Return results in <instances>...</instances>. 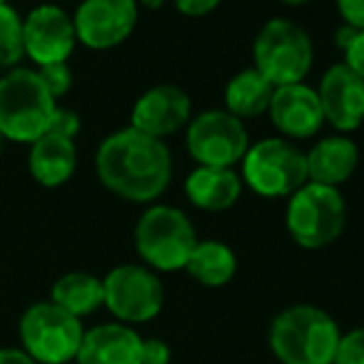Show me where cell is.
I'll return each instance as SVG.
<instances>
[{
  "label": "cell",
  "mask_w": 364,
  "mask_h": 364,
  "mask_svg": "<svg viewBox=\"0 0 364 364\" xmlns=\"http://www.w3.org/2000/svg\"><path fill=\"white\" fill-rule=\"evenodd\" d=\"M97 180L127 203H155L172 180L170 147L135 127L107 135L95 152Z\"/></svg>",
  "instance_id": "1"
},
{
  "label": "cell",
  "mask_w": 364,
  "mask_h": 364,
  "mask_svg": "<svg viewBox=\"0 0 364 364\" xmlns=\"http://www.w3.org/2000/svg\"><path fill=\"white\" fill-rule=\"evenodd\" d=\"M337 322L314 304H292L269 324V349L282 364H332L339 344Z\"/></svg>",
  "instance_id": "2"
},
{
  "label": "cell",
  "mask_w": 364,
  "mask_h": 364,
  "mask_svg": "<svg viewBox=\"0 0 364 364\" xmlns=\"http://www.w3.org/2000/svg\"><path fill=\"white\" fill-rule=\"evenodd\" d=\"M55 97L43 85L38 70L11 68L0 77V135L13 142H36L50 130Z\"/></svg>",
  "instance_id": "3"
},
{
  "label": "cell",
  "mask_w": 364,
  "mask_h": 364,
  "mask_svg": "<svg viewBox=\"0 0 364 364\" xmlns=\"http://www.w3.org/2000/svg\"><path fill=\"white\" fill-rule=\"evenodd\" d=\"M195 245V225L172 205H150L135 225V250L152 272L185 269Z\"/></svg>",
  "instance_id": "4"
},
{
  "label": "cell",
  "mask_w": 364,
  "mask_h": 364,
  "mask_svg": "<svg viewBox=\"0 0 364 364\" xmlns=\"http://www.w3.org/2000/svg\"><path fill=\"white\" fill-rule=\"evenodd\" d=\"M255 70H259L274 87L304 82L312 70L314 46L302 26L274 18L259 28L252 46Z\"/></svg>",
  "instance_id": "5"
},
{
  "label": "cell",
  "mask_w": 364,
  "mask_h": 364,
  "mask_svg": "<svg viewBox=\"0 0 364 364\" xmlns=\"http://www.w3.org/2000/svg\"><path fill=\"white\" fill-rule=\"evenodd\" d=\"M284 225L292 240L304 250H322L342 235L347 225V205L339 188L304 182L289 195Z\"/></svg>",
  "instance_id": "6"
},
{
  "label": "cell",
  "mask_w": 364,
  "mask_h": 364,
  "mask_svg": "<svg viewBox=\"0 0 364 364\" xmlns=\"http://www.w3.org/2000/svg\"><path fill=\"white\" fill-rule=\"evenodd\" d=\"M242 182L262 198H289L307 182V155L284 137H267L247 147Z\"/></svg>",
  "instance_id": "7"
},
{
  "label": "cell",
  "mask_w": 364,
  "mask_h": 364,
  "mask_svg": "<svg viewBox=\"0 0 364 364\" xmlns=\"http://www.w3.org/2000/svg\"><path fill=\"white\" fill-rule=\"evenodd\" d=\"M23 349L38 364H68L82 344V322L53 302H36L21 317Z\"/></svg>",
  "instance_id": "8"
},
{
  "label": "cell",
  "mask_w": 364,
  "mask_h": 364,
  "mask_svg": "<svg viewBox=\"0 0 364 364\" xmlns=\"http://www.w3.org/2000/svg\"><path fill=\"white\" fill-rule=\"evenodd\" d=\"M105 307L122 324H142L155 319L165 304V287L157 272L142 264H120L102 279Z\"/></svg>",
  "instance_id": "9"
},
{
  "label": "cell",
  "mask_w": 364,
  "mask_h": 364,
  "mask_svg": "<svg viewBox=\"0 0 364 364\" xmlns=\"http://www.w3.org/2000/svg\"><path fill=\"white\" fill-rule=\"evenodd\" d=\"M188 152L203 167H232L250 147L247 127L228 110H208L188 122Z\"/></svg>",
  "instance_id": "10"
},
{
  "label": "cell",
  "mask_w": 364,
  "mask_h": 364,
  "mask_svg": "<svg viewBox=\"0 0 364 364\" xmlns=\"http://www.w3.org/2000/svg\"><path fill=\"white\" fill-rule=\"evenodd\" d=\"M137 16V0H82L73 16L77 43L90 50L117 48L132 36Z\"/></svg>",
  "instance_id": "11"
},
{
  "label": "cell",
  "mask_w": 364,
  "mask_h": 364,
  "mask_svg": "<svg viewBox=\"0 0 364 364\" xmlns=\"http://www.w3.org/2000/svg\"><path fill=\"white\" fill-rule=\"evenodd\" d=\"M75 26L73 18L58 6H38L23 18V50L38 68L50 63H68L75 50Z\"/></svg>",
  "instance_id": "12"
},
{
  "label": "cell",
  "mask_w": 364,
  "mask_h": 364,
  "mask_svg": "<svg viewBox=\"0 0 364 364\" xmlns=\"http://www.w3.org/2000/svg\"><path fill=\"white\" fill-rule=\"evenodd\" d=\"M324 122L339 132H352L364 125V80L347 65L337 63L322 75L317 87Z\"/></svg>",
  "instance_id": "13"
},
{
  "label": "cell",
  "mask_w": 364,
  "mask_h": 364,
  "mask_svg": "<svg viewBox=\"0 0 364 364\" xmlns=\"http://www.w3.org/2000/svg\"><path fill=\"white\" fill-rule=\"evenodd\" d=\"M193 120V100L177 85H155L145 90L132 105L130 127L145 135L160 137L175 135Z\"/></svg>",
  "instance_id": "14"
},
{
  "label": "cell",
  "mask_w": 364,
  "mask_h": 364,
  "mask_svg": "<svg viewBox=\"0 0 364 364\" xmlns=\"http://www.w3.org/2000/svg\"><path fill=\"white\" fill-rule=\"evenodd\" d=\"M267 112L272 117V125L284 137H294V140L314 137L324 125L317 90L304 85V82L274 87V95Z\"/></svg>",
  "instance_id": "15"
},
{
  "label": "cell",
  "mask_w": 364,
  "mask_h": 364,
  "mask_svg": "<svg viewBox=\"0 0 364 364\" xmlns=\"http://www.w3.org/2000/svg\"><path fill=\"white\" fill-rule=\"evenodd\" d=\"M77 364H142V337L122 322L87 329L77 349Z\"/></svg>",
  "instance_id": "16"
},
{
  "label": "cell",
  "mask_w": 364,
  "mask_h": 364,
  "mask_svg": "<svg viewBox=\"0 0 364 364\" xmlns=\"http://www.w3.org/2000/svg\"><path fill=\"white\" fill-rule=\"evenodd\" d=\"M307 155V182L339 188L354 175L359 162V147L347 135H329L312 145Z\"/></svg>",
  "instance_id": "17"
},
{
  "label": "cell",
  "mask_w": 364,
  "mask_h": 364,
  "mask_svg": "<svg viewBox=\"0 0 364 364\" xmlns=\"http://www.w3.org/2000/svg\"><path fill=\"white\" fill-rule=\"evenodd\" d=\"M77 167V150L70 137H63L58 132H46L31 142L28 155V170L33 180L43 188H60L73 177Z\"/></svg>",
  "instance_id": "18"
},
{
  "label": "cell",
  "mask_w": 364,
  "mask_h": 364,
  "mask_svg": "<svg viewBox=\"0 0 364 364\" xmlns=\"http://www.w3.org/2000/svg\"><path fill=\"white\" fill-rule=\"evenodd\" d=\"M188 200L205 213L230 210L242 195V177L232 167H203L198 165L185 180Z\"/></svg>",
  "instance_id": "19"
},
{
  "label": "cell",
  "mask_w": 364,
  "mask_h": 364,
  "mask_svg": "<svg viewBox=\"0 0 364 364\" xmlns=\"http://www.w3.org/2000/svg\"><path fill=\"white\" fill-rule=\"evenodd\" d=\"M274 95V85L255 68L240 70L225 87V110L232 112L240 120L257 117L269 110Z\"/></svg>",
  "instance_id": "20"
},
{
  "label": "cell",
  "mask_w": 364,
  "mask_h": 364,
  "mask_svg": "<svg viewBox=\"0 0 364 364\" xmlns=\"http://www.w3.org/2000/svg\"><path fill=\"white\" fill-rule=\"evenodd\" d=\"M185 269L205 287H223L237 272V257L220 240H198Z\"/></svg>",
  "instance_id": "21"
},
{
  "label": "cell",
  "mask_w": 364,
  "mask_h": 364,
  "mask_svg": "<svg viewBox=\"0 0 364 364\" xmlns=\"http://www.w3.org/2000/svg\"><path fill=\"white\" fill-rule=\"evenodd\" d=\"M50 302L58 304L60 309L70 312L73 317H85L92 314L97 307L105 302V292H102V279L87 272H68L53 284L50 289Z\"/></svg>",
  "instance_id": "22"
},
{
  "label": "cell",
  "mask_w": 364,
  "mask_h": 364,
  "mask_svg": "<svg viewBox=\"0 0 364 364\" xmlns=\"http://www.w3.org/2000/svg\"><path fill=\"white\" fill-rule=\"evenodd\" d=\"M23 55V18L0 3V68H16Z\"/></svg>",
  "instance_id": "23"
},
{
  "label": "cell",
  "mask_w": 364,
  "mask_h": 364,
  "mask_svg": "<svg viewBox=\"0 0 364 364\" xmlns=\"http://www.w3.org/2000/svg\"><path fill=\"white\" fill-rule=\"evenodd\" d=\"M332 364H364V327H354L339 337Z\"/></svg>",
  "instance_id": "24"
},
{
  "label": "cell",
  "mask_w": 364,
  "mask_h": 364,
  "mask_svg": "<svg viewBox=\"0 0 364 364\" xmlns=\"http://www.w3.org/2000/svg\"><path fill=\"white\" fill-rule=\"evenodd\" d=\"M38 75H41L43 85L48 87L53 97H63L73 87V73L68 68V63H50V65L38 68Z\"/></svg>",
  "instance_id": "25"
},
{
  "label": "cell",
  "mask_w": 364,
  "mask_h": 364,
  "mask_svg": "<svg viewBox=\"0 0 364 364\" xmlns=\"http://www.w3.org/2000/svg\"><path fill=\"white\" fill-rule=\"evenodd\" d=\"M48 132H58V135L73 140L80 132V117H77V112L68 110V107H55V115H53L50 130Z\"/></svg>",
  "instance_id": "26"
},
{
  "label": "cell",
  "mask_w": 364,
  "mask_h": 364,
  "mask_svg": "<svg viewBox=\"0 0 364 364\" xmlns=\"http://www.w3.org/2000/svg\"><path fill=\"white\" fill-rule=\"evenodd\" d=\"M170 344L162 339H142V364H170Z\"/></svg>",
  "instance_id": "27"
},
{
  "label": "cell",
  "mask_w": 364,
  "mask_h": 364,
  "mask_svg": "<svg viewBox=\"0 0 364 364\" xmlns=\"http://www.w3.org/2000/svg\"><path fill=\"white\" fill-rule=\"evenodd\" d=\"M337 11L344 26L364 31V0H337Z\"/></svg>",
  "instance_id": "28"
},
{
  "label": "cell",
  "mask_w": 364,
  "mask_h": 364,
  "mask_svg": "<svg viewBox=\"0 0 364 364\" xmlns=\"http://www.w3.org/2000/svg\"><path fill=\"white\" fill-rule=\"evenodd\" d=\"M172 3H175L177 13H182V16L203 18L208 13H213L223 0H172Z\"/></svg>",
  "instance_id": "29"
},
{
  "label": "cell",
  "mask_w": 364,
  "mask_h": 364,
  "mask_svg": "<svg viewBox=\"0 0 364 364\" xmlns=\"http://www.w3.org/2000/svg\"><path fill=\"white\" fill-rule=\"evenodd\" d=\"M344 63L364 80V31H357L354 41L349 43V48L344 50Z\"/></svg>",
  "instance_id": "30"
},
{
  "label": "cell",
  "mask_w": 364,
  "mask_h": 364,
  "mask_svg": "<svg viewBox=\"0 0 364 364\" xmlns=\"http://www.w3.org/2000/svg\"><path fill=\"white\" fill-rule=\"evenodd\" d=\"M0 364H38V362L26 349L6 347V349H0Z\"/></svg>",
  "instance_id": "31"
},
{
  "label": "cell",
  "mask_w": 364,
  "mask_h": 364,
  "mask_svg": "<svg viewBox=\"0 0 364 364\" xmlns=\"http://www.w3.org/2000/svg\"><path fill=\"white\" fill-rule=\"evenodd\" d=\"M140 6L147 8V11H157V8L165 6V0H140Z\"/></svg>",
  "instance_id": "32"
},
{
  "label": "cell",
  "mask_w": 364,
  "mask_h": 364,
  "mask_svg": "<svg viewBox=\"0 0 364 364\" xmlns=\"http://www.w3.org/2000/svg\"><path fill=\"white\" fill-rule=\"evenodd\" d=\"M279 3H284V6H294V8H297V6H307L309 0H279Z\"/></svg>",
  "instance_id": "33"
},
{
  "label": "cell",
  "mask_w": 364,
  "mask_h": 364,
  "mask_svg": "<svg viewBox=\"0 0 364 364\" xmlns=\"http://www.w3.org/2000/svg\"><path fill=\"white\" fill-rule=\"evenodd\" d=\"M0 3H8V0H0Z\"/></svg>",
  "instance_id": "34"
},
{
  "label": "cell",
  "mask_w": 364,
  "mask_h": 364,
  "mask_svg": "<svg viewBox=\"0 0 364 364\" xmlns=\"http://www.w3.org/2000/svg\"><path fill=\"white\" fill-rule=\"evenodd\" d=\"M0 140H3V135H0Z\"/></svg>",
  "instance_id": "35"
}]
</instances>
